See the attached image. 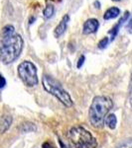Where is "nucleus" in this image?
I'll return each mask as SVG.
<instances>
[{"label": "nucleus", "instance_id": "obj_1", "mask_svg": "<svg viewBox=\"0 0 132 148\" xmlns=\"http://www.w3.org/2000/svg\"><path fill=\"white\" fill-rule=\"evenodd\" d=\"M23 45L22 37L15 32V28L12 25H6L0 36V60L4 64L15 61L22 52Z\"/></svg>", "mask_w": 132, "mask_h": 148}, {"label": "nucleus", "instance_id": "obj_2", "mask_svg": "<svg viewBox=\"0 0 132 148\" xmlns=\"http://www.w3.org/2000/svg\"><path fill=\"white\" fill-rule=\"evenodd\" d=\"M112 107L113 102L109 97L97 96L93 98L88 110V120L90 125L97 130L104 127V120Z\"/></svg>", "mask_w": 132, "mask_h": 148}, {"label": "nucleus", "instance_id": "obj_3", "mask_svg": "<svg viewBox=\"0 0 132 148\" xmlns=\"http://www.w3.org/2000/svg\"><path fill=\"white\" fill-rule=\"evenodd\" d=\"M42 85L45 91L57 98L65 107L67 108L73 107L74 103L69 94L64 89L62 84L57 79H55L54 77L48 75V74H45L42 77Z\"/></svg>", "mask_w": 132, "mask_h": 148}, {"label": "nucleus", "instance_id": "obj_4", "mask_svg": "<svg viewBox=\"0 0 132 148\" xmlns=\"http://www.w3.org/2000/svg\"><path fill=\"white\" fill-rule=\"evenodd\" d=\"M68 137L76 148H97V141L88 130L81 125L73 126L68 131Z\"/></svg>", "mask_w": 132, "mask_h": 148}, {"label": "nucleus", "instance_id": "obj_5", "mask_svg": "<svg viewBox=\"0 0 132 148\" xmlns=\"http://www.w3.org/2000/svg\"><path fill=\"white\" fill-rule=\"evenodd\" d=\"M18 75L27 87H35L38 84V73L35 64L25 60L18 65Z\"/></svg>", "mask_w": 132, "mask_h": 148}, {"label": "nucleus", "instance_id": "obj_6", "mask_svg": "<svg viewBox=\"0 0 132 148\" xmlns=\"http://www.w3.org/2000/svg\"><path fill=\"white\" fill-rule=\"evenodd\" d=\"M98 27H99V22L94 18L88 19L83 24V34L85 35H90L92 33H95L97 31Z\"/></svg>", "mask_w": 132, "mask_h": 148}, {"label": "nucleus", "instance_id": "obj_7", "mask_svg": "<svg viewBox=\"0 0 132 148\" xmlns=\"http://www.w3.org/2000/svg\"><path fill=\"white\" fill-rule=\"evenodd\" d=\"M69 21V15H65L63 19L61 20V22L58 24V26L55 28L54 30V36L56 38H59L61 37L62 35L66 32L67 30V27H68V23Z\"/></svg>", "mask_w": 132, "mask_h": 148}, {"label": "nucleus", "instance_id": "obj_8", "mask_svg": "<svg viewBox=\"0 0 132 148\" xmlns=\"http://www.w3.org/2000/svg\"><path fill=\"white\" fill-rule=\"evenodd\" d=\"M12 116L10 114H4L0 119V133H4L10 128L12 125Z\"/></svg>", "mask_w": 132, "mask_h": 148}, {"label": "nucleus", "instance_id": "obj_9", "mask_svg": "<svg viewBox=\"0 0 132 148\" xmlns=\"http://www.w3.org/2000/svg\"><path fill=\"white\" fill-rule=\"evenodd\" d=\"M129 17V12H126L125 14H124V16L122 17L120 20L117 22V24L116 25L114 26L113 28L111 29V30L109 31L108 32V34L110 35V39H111V40H114V38L116 37V35L118 34V31H119V29H120V27H121V25H122V23L123 22H125V21L127 20V18Z\"/></svg>", "mask_w": 132, "mask_h": 148}, {"label": "nucleus", "instance_id": "obj_10", "mask_svg": "<svg viewBox=\"0 0 132 148\" xmlns=\"http://www.w3.org/2000/svg\"><path fill=\"white\" fill-rule=\"evenodd\" d=\"M119 14H120L119 8H117V7H111V8L107 9V10L105 11V13L104 15V20H111V19L116 18Z\"/></svg>", "mask_w": 132, "mask_h": 148}, {"label": "nucleus", "instance_id": "obj_11", "mask_svg": "<svg viewBox=\"0 0 132 148\" xmlns=\"http://www.w3.org/2000/svg\"><path fill=\"white\" fill-rule=\"evenodd\" d=\"M104 125L108 126L110 130H115L117 125V119L114 114H108L104 120Z\"/></svg>", "mask_w": 132, "mask_h": 148}, {"label": "nucleus", "instance_id": "obj_12", "mask_svg": "<svg viewBox=\"0 0 132 148\" xmlns=\"http://www.w3.org/2000/svg\"><path fill=\"white\" fill-rule=\"evenodd\" d=\"M20 130L24 133L33 132V131L37 130V126L35 125L34 123H31V121H26V123H22V125H21Z\"/></svg>", "mask_w": 132, "mask_h": 148}, {"label": "nucleus", "instance_id": "obj_13", "mask_svg": "<svg viewBox=\"0 0 132 148\" xmlns=\"http://www.w3.org/2000/svg\"><path fill=\"white\" fill-rule=\"evenodd\" d=\"M54 11H55V8L53 5H47L45 7L44 11H43V15H44L45 19H50L53 16L54 14Z\"/></svg>", "mask_w": 132, "mask_h": 148}, {"label": "nucleus", "instance_id": "obj_14", "mask_svg": "<svg viewBox=\"0 0 132 148\" xmlns=\"http://www.w3.org/2000/svg\"><path fill=\"white\" fill-rule=\"evenodd\" d=\"M115 148H132V138H127V139L122 140L115 146Z\"/></svg>", "mask_w": 132, "mask_h": 148}, {"label": "nucleus", "instance_id": "obj_15", "mask_svg": "<svg viewBox=\"0 0 132 148\" xmlns=\"http://www.w3.org/2000/svg\"><path fill=\"white\" fill-rule=\"evenodd\" d=\"M108 44H109V39L107 37H105L104 38L101 40H100L99 42H98V45H97V47H98V49H105L107 46H108Z\"/></svg>", "mask_w": 132, "mask_h": 148}, {"label": "nucleus", "instance_id": "obj_16", "mask_svg": "<svg viewBox=\"0 0 132 148\" xmlns=\"http://www.w3.org/2000/svg\"><path fill=\"white\" fill-rule=\"evenodd\" d=\"M128 100H129V105H130L132 109V73L130 77V84H129V94H128Z\"/></svg>", "mask_w": 132, "mask_h": 148}, {"label": "nucleus", "instance_id": "obj_17", "mask_svg": "<svg viewBox=\"0 0 132 148\" xmlns=\"http://www.w3.org/2000/svg\"><path fill=\"white\" fill-rule=\"evenodd\" d=\"M85 56H81V57L79 58L78 63H76V67H78V68H81V66H83V64L85 63Z\"/></svg>", "mask_w": 132, "mask_h": 148}, {"label": "nucleus", "instance_id": "obj_18", "mask_svg": "<svg viewBox=\"0 0 132 148\" xmlns=\"http://www.w3.org/2000/svg\"><path fill=\"white\" fill-rule=\"evenodd\" d=\"M42 148H57L54 144H52L50 141H46L42 144Z\"/></svg>", "mask_w": 132, "mask_h": 148}, {"label": "nucleus", "instance_id": "obj_19", "mask_svg": "<svg viewBox=\"0 0 132 148\" xmlns=\"http://www.w3.org/2000/svg\"><path fill=\"white\" fill-rule=\"evenodd\" d=\"M6 85V80H5V78L3 77V76L0 74V89L1 88H3L4 86Z\"/></svg>", "mask_w": 132, "mask_h": 148}, {"label": "nucleus", "instance_id": "obj_20", "mask_svg": "<svg viewBox=\"0 0 132 148\" xmlns=\"http://www.w3.org/2000/svg\"><path fill=\"white\" fill-rule=\"evenodd\" d=\"M128 31L130 34H132V20L130 21V23H129V25H128Z\"/></svg>", "mask_w": 132, "mask_h": 148}, {"label": "nucleus", "instance_id": "obj_21", "mask_svg": "<svg viewBox=\"0 0 132 148\" xmlns=\"http://www.w3.org/2000/svg\"><path fill=\"white\" fill-rule=\"evenodd\" d=\"M94 5H95V8H100V4H99V2L98 1H95L94 2Z\"/></svg>", "mask_w": 132, "mask_h": 148}, {"label": "nucleus", "instance_id": "obj_22", "mask_svg": "<svg viewBox=\"0 0 132 148\" xmlns=\"http://www.w3.org/2000/svg\"><path fill=\"white\" fill-rule=\"evenodd\" d=\"M112 1H117V2H118V1H121V0H112Z\"/></svg>", "mask_w": 132, "mask_h": 148}]
</instances>
